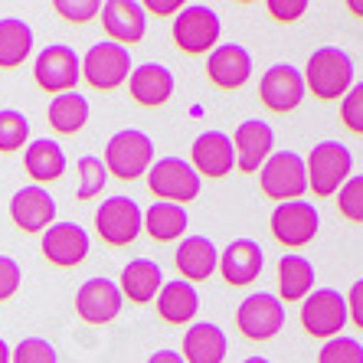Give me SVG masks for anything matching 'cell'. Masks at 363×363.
<instances>
[{
    "label": "cell",
    "mask_w": 363,
    "mask_h": 363,
    "mask_svg": "<svg viewBox=\"0 0 363 363\" xmlns=\"http://www.w3.org/2000/svg\"><path fill=\"white\" fill-rule=\"evenodd\" d=\"M304 89L321 101L344 99L354 89V60L337 46H321L308 56L304 66Z\"/></svg>",
    "instance_id": "obj_1"
},
{
    "label": "cell",
    "mask_w": 363,
    "mask_h": 363,
    "mask_svg": "<svg viewBox=\"0 0 363 363\" xmlns=\"http://www.w3.org/2000/svg\"><path fill=\"white\" fill-rule=\"evenodd\" d=\"M105 170L118 180H138L144 177L154 164V141L138 128H121L105 144Z\"/></svg>",
    "instance_id": "obj_2"
},
{
    "label": "cell",
    "mask_w": 363,
    "mask_h": 363,
    "mask_svg": "<svg viewBox=\"0 0 363 363\" xmlns=\"http://www.w3.org/2000/svg\"><path fill=\"white\" fill-rule=\"evenodd\" d=\"M304 167H308V190H314V196H337V190L350 180L354 157L347 151V144L321 141L314 144Z\"/></svg>",
    "instance_id": "obj_3"
},
{
    "label": "cell",
    "mask_w": 363,
    "mask_h": 363,
    "mask_svg": "<svg viewBox=\"0 0 363 363\" xmlns=\"http://www.w3.org/2000/svg\"><path fill=\"white\" fill-rule=\"evenodd\" d=\"M220 33H223L220 13L213 7H206V4H186L177 13V20H174V30H170L177 50L186 52V56L213 52L216 43H220Z\"/></svg>",
    "instance_id": "obj_4"
},
{
    "label": "cell",
    "mask_w": 363,
    "mask_h": 363,
    "mask_svg": "<svg viewBox=\"0 0 363 363\" xmlns=\"http://www.w3.org/2000/svg\"><path fill=\"white\" fill-rule=\"evenodd\" d=\"M259 184H262V194L275 203H291L301 200L308 194V167H304V157L295 151H279L272 154L269 161L259 170Z\"/></svg>",
    "instance_id": "obj_5"
},
{
    "label": "cell",
    "mask_w": 363,
    "mask_h": 363,
    "mask_svg": "<svg viewBox=\"0 0 363 363\" xmlns=\"http://www.w3.org/2000/svg\"><path fill=\"white\" fill-rule=\"evenodd\" d=\"M147 186L154 196H161V203H194L203 190V180L184 157H161L147 170Z\"/></svg>",
    "instance_id": "obj_6"
},
{
    "label": "cell",
    "mask_w": 363,
    "mask_h": 363,
    "mask_svg": "<svg viewBox=\"0 0 363 363\" xmlns=\"http://www.w3.org/2000/svg\"><path fill=\"white\" fill-rule=\"evenodd\" d=\"M95 233L108 245H131L144 233V210L131 196H105L95 210Z\"/></svg>",
    "instance_id": "obj_7"
},
{
    "label": "cell",
    "mask_w": 363,
    "mask_h": 363,
    "mask_svg": "<svg viewBox=\"0 0 363 363\" xmlns=\"http://www.w3.org/2000/svg\"><path fill=\"white\" fill-rule=\"evenodd\" d=\"M131 69H135L131 66V52L125 46H118V43H111V40H101L85 52L82 79L92 85L95 92H111V89H118V85L128 82Z\"/></svg>",
    "instance_id": "obj_8"
},
{
    "label": "cell",
    "mask_w": 363,
    "mask_h": 363,
    "mask_svg": "<svg viewBox=\"0 0 363 363\" xmlns=\"http://www.w3.org/2000/svg\"><path fill=\"white\" fill-rule=\"evenodd\" d=\"M33 79L43 92L62 95V92H76L79 79H82V60L72 46L52 43L36 56L33 62Z\"/></svg>",
    "instance_id": "obj_9"
},
{
    "label": "cell",
    "mask_w": 363,
    "mask_h": 363,
    "mask_svg": "<svg viewBox=\"0 0 363 363\" xmlns=\"http://www.w3.org/2000/svg\"><path fill=\"white\" fill-rule=\"evenodd\" d=\"M347 298L334 288H318L301 301V328L311 337L334 340L347 328Z\"/></svg>",
    "instance_id": "obj_10"
},
{
    "label": "cell",
    "mask_w": 363,
    "mask_h": 363,
    "mask_svg": "<svg viewBox=\"0 0 363 363\" xmlns=\"http://www.w3.org/2000/svg\"><path fill=\"white\" fill-rule=\"evenodd\" d=\"M236 328L245 340H272L285 328V304L269 291L249 295L236 311Z\"/></svg>",
    "instance_id": "obj_11"
},
{
    "label": "cell",
    "mask_w": 363,
    "mask_h": 363,
    "mask_svg": "<svg viewBox=\"0 0 363 363\" xmlns=\"http://www.w3.org/2000/svg\"><path fill=\"white\" fill-rule=\"evenodd\" d=\"M272 236L279 239L285 249H301V245L318 239L321 229V216L308 200H291V203H279L272 213Z\"/></svg>",
    "instance_id": "obj_12"
},
{
    "label": "cell",
    "mask_w": 363,
    "mask_h": 363,
    "mask_svg": "<svg viewBox=\"0 0 363 363\" xmlns=\"http://www.w3.org/2000/svg\"><path fill=\"white\" fill-rule=\"evenodd\" d=\"M43 259L56 269H76L89 259V249H92V239L79 223H52L46 233H43Z\"/></svg>",
    "instance_id": "obj_13"
},
{
    "label": "cell",
    "mask_w": 363,
    "mask_h": 363,
    "mask_svg": "<svg viewBox=\"0 0 363 363\" xmlns=\"http://www.w3.org/2000/svg\"><path fill=\"white\" fill-rule=\"evenodd\" d=\"M304 95H308V89H304L301 69L288 66V62H279V66L265 69L262 82H259V99H262V105L269 111H275V115L295 111L304 101Z\"/></svg>",
    "instance_id": "obj_14"
},
{
    "label": "cell",
    "mask_w": 363,
    "mask_h": 363,
    "mask_svg": "<svg viewBox=\"0 0 363 363\" xmlns=\"http://www.w3.org/2000/svg\"><path fill=\"white\" fill-rule=\"evenodd\" d=\"M125 308L121 288L111 279H89L82 281V288L76 291V311L85 324H108L115 321Z\"/></svg>",
    "instance_id": "obj_15"
},
{
    "label": "cell",
    "mask_w": 363,
    "mask_h": 363,
    "mask_svg": "<svg viewBox=\"0 0 363 363\" xmlns=\"http://www.w3.org/2000/svg\"><path fill=\"white\" fill-rule=\"evenodd\" d=\"M206 79L223 92H236L252 79V56L239 43H223L206 60Z\"/></svg>",
    "instance_id": "obj_16"
},
{
    "label": "cell",
    "mask_w": 363,
    "mask_h": 363,
    "mask_svg": "<svg viewBox=\"0 0 363 363\" xmlns=\"http://www.w3.org/2000/svg\"><path fill=\"white\" fill-rule=\"evenodd\" d=\"M101 26H105V33H108L111 43H118V46H138L147 33V13L138 0H108V4H101Z\"/></svg>",
    "instance_id": "obj_17"
},
{
    "label": "cell",
    "mask_w": 363,
    "mask_h": 363,
    "mask_svg": "<svg viewBox=\"0 0 363 363\" xmlns=\"http://www.w3.org/2000/svg\"><path fill=\"white\" fill-rule=\"evenodd\" d=\"M190 167L203 177L220 180L229 170H236V151H233V138L223 131H203L196 135L194 147H190Z\"/></svg>",
    "instance_id": "obj_18"
},
{
    "label": "cell",
    "mask_w": 363,
    "mask_h": 363,
    "mask_svg": "<svg viewBox=\"0 0 363 363\" xmlns=\"http://www.w3.org/2000/svg\"><path fill=\"white\" fill-rule=\"evenodd\" d=\"M10 220L23 233H46L56 223V200L43 186H20L10 200Z\"/></svg>",
    "instance_id": "obj_19"
},
{
    "label": "cell",
    "mask_w": 363,
    "mask_h": 363,
    "mask_svg": "<svg viewBox=\"0 0 363 363\" xmlns=\"http://www.w3.org/2000/svg\"><path fill=\"white\" fill-rule=\"evenodd\" d=\"M275 147V135L272 128L259 118H249L233 131V151H236V167L242 174H259L262 164L272 157Z\"/></svg>",
    "instance_id": "obj_20"
},
{
    "label": "cell",
    "mask_w": 363,
    "mask_h": 363,
    "mask_svg": "<svg viewBox=\"0 0 363 363\" xmlns=\"http://www.w3.org/2000/svg\"><path fill=\"white\" fill-rule=\"evenodd\" d=\"M265 269V252L255 239H236L229 242L220 255V275L226 279V285L245 288L252 285Z\"/></svg>",
    "instance_id": "obj_21"
},
{
    "label": "cell",
    "mask_w": 363,
    "mask_h": 363,
    "mask_svg": "<svg viewBox=\"0 0 363 363\" xmlns=\"http://www.w3.org/2000/svg\"><path fill=\"white\" fill-rule=\"evenodd\" d=\"M128 92L144 108H161L174 95V72L167 66H161V62L135 66L131 76H128Z\"/></svg>",
    "instance_id": "obj_22"
},
{
    "label": "cell",
    "mask_w": 363,
    "mask_h": 363,
    "mask_svg": "<svg viewBox=\"0 0 363 363\" xmlns=\"http://www.w3.org/2000/svg\"><path fill=\"white\" fill-rule=\"evenodd\" d=\"M174 265L184 275V281H206L220 269V252L206 236H184L174 252Z\"/></svg>",
    "instance_id": "obj_23"
},
{
    "label": "cell",
    "mask_w": 363,
    "mask_h": 363,
    "mask_svg": "<svg viewBox=\"0 0 363 363\" xmlns=\"http://www.w3.org/2000/svg\"><path fill=\"white\" fill-rule=\"evenodd\" d=\"M180 350H184L180 354L184 363H223L229 354V337L213 321H200L194 328H186Z\"/></svg>",
    "instance_id": "obj_24"
},
{
    "label": "cell",
    "mask_w": 363,
    "mask_h": 363,
    "mask_svg": "<svg viewBox=\"0 0 363 363\" xmlns=\"http://www.w3.org/2000/svg\"><path fill=\"white\" fill-rule=\"evenodd\" d=\"M121 298L135 304H147L161 295L164 288V269L154 259H135L121 269Z\"/></svg>",
    "instance_id": "obj_25"
},
{
    "label": "cell",
    "mask_w": 363,
    "mask_h": 363,
    "mask_svg": "<svg viewBox=\"0 0 363 363\" xmlns=\"http://www.w3.org/2000/svg\"><path fill=\"white\" fill-rule=\"evenodd\" d=\"M157 304V314H161V321L167 324H190L200 311V295H196V288L184 279H174V281H164L161 295L154 298Z\"/></svg>",
    "instance_id": "obj_26"
},
{
    "label": "cell",
    "mask_w": 363,
    "mask_h": 363,
    "mask_svg": "<svg viewBox=\"0 0 363 363\" xmlns=\"http://www.w3.org/2000/svg\"><path fill=\"white\" fill-rule=\"evenodd\" d=\"M23 167L36 180V186L52 184V180H60L66 174V151L52 138H36L33 144H26Z\"/></svg>",
    "instance_id": "obj_27"
},
{
    "label": "cell",
    "mask_w": 363,
    "mask_h": 363,
    "mask_svg": "<svg viewBox=\"0 0 363 363\" xmlns=\"http://www.w3.org/2000/svg\"><path fill=\"white\" fill-rule=\"evenodd\" d=\"M186 226H190V216H186L184 206L177 203H151L144 210V233L154 239V242H177L186 236Z\"/></svg>",
    "instance_id": "obj_28"
},
{
    "label": "cell",
    "mask_w": 363,
    "mask_h": 363,
    "mask_svg": "<svg viewBox=\"0 0 363 363\" xmlns=\"http://www.w3.org/2000/svg\"><path fill=\"white\" fill-rule=\"evenodd\" d=\"M33 52V26L20 17L0 20V69H17Z\"/></svg>",
    "instance_id": "obj_29"
},
{
    "label": "cell",
    "mask_w": 363,
    "mask_h": 363,
    "mask_svg": "<svg viewBox=\"0 0 363 363\" xmlns=\"http://www.w3.org/2000/svg\"><path fill=\"white\" fill-rule=\"evenodd\" d=\"M46 121L56 135H79L89 125V101L82 92H62L52 95L50 108H46Z\"/></svg>",
    "instance_id": "obj_30"
},
{
    "label": "cell",
    "mask_w": 363,
    "mask_h": 363,
    "mask_svg": "<svg viewBox=\"0 0 363 363\" xmlns=\"http://www.w3.org/2000/svg\"><path fill=\"white\" fill-rule=\"evenodd\" d=\"M314 291V265L304 255H281L279 262V301H304Z\"/></svg>",
    "instance_id": "obj_31"
},
{
    "label": "cell",
    "mask_w": 363,
    "mask_h": 363,
    "mask_svg": "<svg viewBox=\"0 0 363 363\" xmlns=\"http://www.w3.org/2000/svg\"><path fill=\"white\" fill-rule=\"evenodd\" d=\"M30 141V121L17 108H0V151L13 154Z\"/></svg>",
    "instance_id": "obj_32"
},
{
    "label": "cell",
    "mask_w": 363,
    "mask_h": 363,
    "mask_svg": "<svg viewBox=\"0 0 363 363\" xmlns=\"http://www.w3.org/2000/svg\"><path fill=\"white\" fill-rule=\"evenodd\" d=\"M105 180H108V170H105L101 157H95V154L79 157V186H76L79 200L85 203V200H92V196H99L105 190Z\"/></svg>",
    "instance_id": "obj_33"
},
{
    "label": "cell",
    "mask_w": 363,
    "mask_h": 363,
    "mask_svg": "<svg viewBox=\"0 0 363 363\" xmlns=\"http://www.w3.org/2000/svg\"><path fill=\"white\" fill-rule=\"evenodd\" d=\"M10 363H60L56 347L43 337H23L10 350Z\"/></svg>",
    "instance_id": "obj_34"
},
{
    "label": "cell",
    "mask_w": 363,
    "mask_h": 363,
    "mask_svg": "<svg viewBox=\"0 0 363 363\" xmlns=\"http://www.w3.org/2000/svg\"><path fill=\"white\" fill-rule=\"evenodd\" d=\"M318 363H363V344L354 337H334L321 347Z\"/></svg>",
    "instance_id": "obj_35"
},
{
    "label": "cell",
    "mask_w": 363,
    "mask_h": 363,
    "mask_svg": "<svg viewBox=\"0 0 363 363\" xmlns=\"http://www.w3.org/2000/svg\"><path fill=\"white\" fill-rule=\"evenodd\" d=\"M337 210H340V216H344V220L363 223V174L350 177L337 190Z\"/></svg>",
    "instance_id": "obj_36"
},
{
    "label": "cell",
    "mask_w": 363,
    "mask_h": 363,
    "mask_svg": "<svg viewBox=\"0 0 363 363\" xmlns=\"http://www.w3.org/2000/svg\"><path fill=\"white\" fill-rule=\"evenodd\" d=\"M340 121H344L347 131L363 135V82H357L344 95V101H340Z\"/></svg>",
    "instance_id": "obj_37"
},
{
    "label": "cell",
    "mask_w": 363,
    "mask_h": 363,
    "mask_svg": "<svg viewBox=\"0 0 363 363\" xmlns=\"http://www.w3.org/2000/svg\"><path fill=\"white\" fill-rule=\"evenodd\" d=\"M52 10L69 23H89V20H95L101 13V4L99 0H56Z\"/></svg>",
    "instance_id": "obj_38"
},
{
    "label": "cell",
    "mask_w": 363,
    "mask_h": 363,
    "mask_svg": "<svg viewBox=\"0 0 363 363\" xmlns=\"http://www.w3.org/2000/svg\"><path fill=\"white\" fill-rule=\"evenodd\" d=\"M23 285V269H20L17 259L10 255H0V301H10V298L20 291Z\"/></svg>",
    "instance_id": "obj_39"
},
{
    "label": "cell",
    "mask_w": 363,
    "mask_h": 363,
    "mask_svg": "<svg viewBox=\"0 0 363 363\" xmlns=\"http://www.w3.org/2000/svg\"><path fill=\"white\" fill-rule=\"evenodd\" d=\"M265 10H269L279 23H295V20H301L304 13H308V0H269Z\"/></svg>",
    "instance_id": "obj_40"
},
{
    "label": "cell",
    "mask_w": 363,
    "mask_h": 363,
    "mask_svg": "<svg viewBox=\"0 0 363 363\" xmlns=\"http://www.w3.org/2000/svg\"><path fill=\"white\" fill-rule=\"evenodd\" d=\"M347 318H350V321L363 330V279L354 281L350 295H347Z\"/></svg>",
    "instance_id": "obj_41"
},
{
    "label": "cell",
    "mask_w": 363,
    "mask_h": 363,
    "mask_svg": "<svg viewBox=\"0 0 363 363\" xmlns=\"http://www.w3.org/2000/svg\"><path fill=\"white\" fill-rule=\"evenodd\" d=\"M141 7H144V13H154V17H170V13H180L186 4L184 0H147Z\"/></svg>",
    "instance_id": "obj_42"
},
{
    "label": "cell",
    "mask_w": 363,
    "mask_h": 363,
    "mask_svg": "<svg viewBox=\"0 0 363 363\" xmlns=\"http://www.w3.org/2000/svg\"><path fill=\"white\" fill-rule=\"evenodd\" d=\"M147 363H184V357L174 354V350H157V354L147 357Z\"/></svg>",
    "instance_id": "obj_43"
},
{
    "label": "cell",
    "mask_w": 363,
    "mask_h": 363,
    "mask_svg": "<svg viewBox=\"0 0 363 363\" xmlns=\"http://www.w3.org/2000/svg\"><path fill=\"white\" fill-rule=\"evenodd\" d=\"M347 10L357 13V17H363V0H347Z\"/></svg>",
    "instance_id": "obj_44"
},
{
    "label": "cell",
    "mask_w": 363,
    "mask_h": 363,
    "mask_svg": "<svg viewBox=\"0 0 363 363\" xmlns=\"http://www.w3.org/2000/svg\"><path fill=\"white\" fill-rule=\"evenodd\" d=\"M0 363H10V347H7V340H0Z\"/></svg>",
    "instance_id": "obj_45"
},
{
    "label": "cell",
    "mask_w": 363,
    "mask_h": 363,
    "mask_svg": "<svg viewBox=\"0 0 363 363\" xmlns=\"http://www.w3.org/2000/svg\"><path fill=\"white\" fill-rule=\"evenodd\" d=\"M242 363H269L265 357H249V360H242Z\"/></svg>",
    "instance_id": "obj_46"
}]
</instances>
